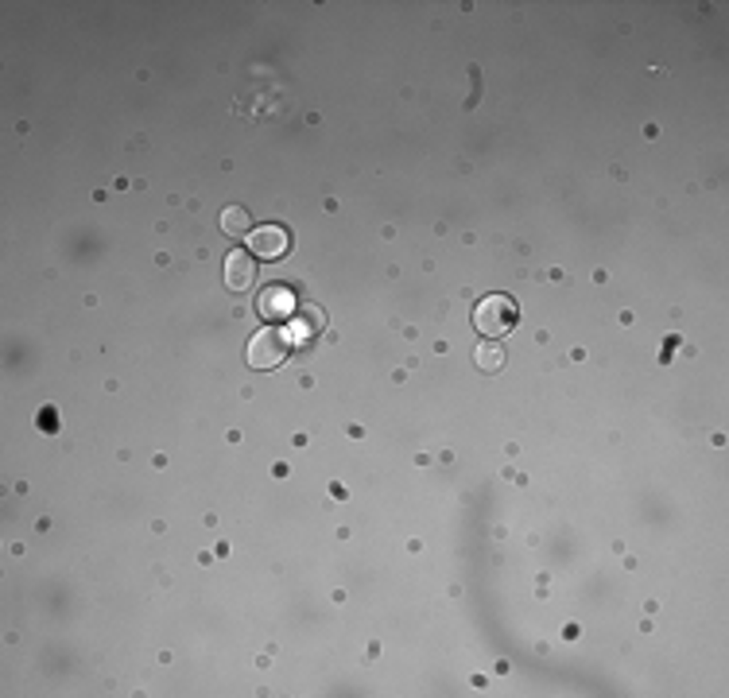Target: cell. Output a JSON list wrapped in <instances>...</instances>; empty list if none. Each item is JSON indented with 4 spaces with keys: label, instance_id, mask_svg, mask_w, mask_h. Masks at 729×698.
Returning <instances> with one entry per match:
<instances>
[{
    "label": "cell",
    "instance_id": "6da1fadb",
    "mask_svg": "<svg viewBox=\"0 0 729 698\" xmlns=\"http://www.w3.org/2000/svg\"><path fill=\"white\" fill-rule=\"evenodd\" d=\"M520 322V307L509 295H485L477 307H474V326L485 334V338H504L512 334Z\"/></svg>",
    "mask_w": 729,
    "mask_h": 698
},
{
    "label": "cell",
    "instance_id": "7a4b0ae2",
    "mask_svg": "<svg viewBox=\"0 0 729 698\" xmlns=\"http://www.w3.org/2000/svg\"><path fill=\"white\" fill-rule=\"evenodd\" d=\"M283 357H288V338L276 330V326H264V330H256L253 334V342H249V365L253 369H276V365H283Z\"/></svg>",
    "mask_w": 729,
    "mask_h": 698
},
{
    "label": "cell",
    "instance_id": "3957f363",
    "mask_svg": "<svg viewBox=\"0 0 729 698\" xmlns=\"http://www.w3.org/2000/svg\"><path fill=\"white\" fill-rule=\"evenodd\" d=\"M288 249H291V237L283 225L249 229V253L260 256V261H280V256H288Z\"/></svg>",
    "mask_w": 729,
    "mask_h": 698
},
{
    "label": "cell",
    "instance_id": "277c9868",
    "mask_svg": "<svg viewBox=\"0 0 729 698\" xmlns=\"http://www.w3.org/2000/svg\"><path fill=\"white\" fill-rule=\"evenodd\" d=\"M253 280H256L253 256L229 253V256H226V288H229V291H245V288H253Z\"/></svg>",
    "mask_w": 729,
    "mask_h": 698
},
{
    "label": "cell",
    "instance_id": "5b68a950",
    "mask_svg": "<svg viewBox=\"0 0 729 698\" xmlns=\"http://www.w3.org/2000/svg\"><path fill=\"white\" fill-rule=\"evenodd\" d=\"M260 310H264V318H288L291 315V295L283 288H272V291H264V299H260Z\"/></svg>",
    "mask_w": 729,
    "mask_h": 698
},
{
    "label": "cell",
    "instance_id": "8992f818",
    "mask_svg": "<svg viewBox=\"0 0 729 698\" xmlns=\"http://www.w3.org/2000/svg\"><path fill=\"white\" fill-rule=\"evenodd\" d=\"M221 229H226L229 237H245V233H249V214H245L241 206H229V210H221Z\"/></svg>",
    "mask_w": 729,
    "mask_h": 698
},
{
    "label": "cell",
    "instance_id": "52a82bcc",
    "mask_svg": "<svg viewBox=\"0 0 729 698\" xmlns=\"http://www.w3.org/2000/svg\"><path fill=\"white\" fill-rule=\"evenodd\" d=\"M477 365H481V369H497V365H501V354H497V349H493V354H485V349H481V354H477Z\"/></svg>",
    "mask_w": 729,
    "mask_h": 698
}]
</instances>
